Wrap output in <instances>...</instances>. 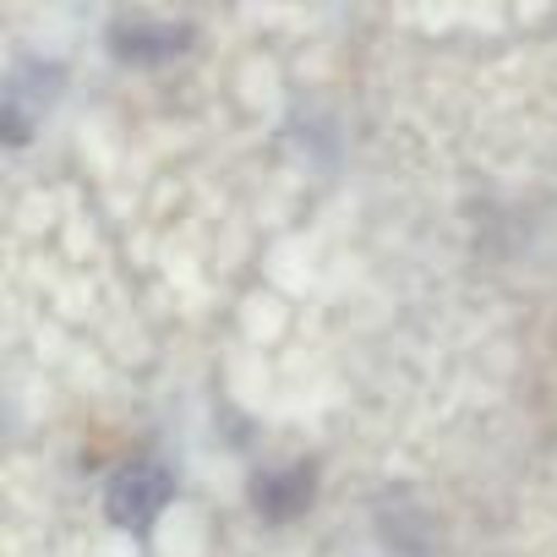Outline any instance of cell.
Masks as SVG:
<instances>
[{
    "label": "cell",
    "mask_w": 557,
    "mask_h": 557,
    "mask_svg": "<svg viewBox=\"0 0 557 557\" xmlns=\"http://www.w3.org/2000/svg\"><path fill=\"white\" fill-rule=\"evenodd\" d=\"M170 492H175L170 470H164L159 459H137V465H126V470L110 481V497H104V508H110V519H115V524H126V530H143V524H153V519L164 513Z\"/></svg>",
    "instance_id": "6da1fadb"
},
{
    "label": "cell",
    "mask_w": 557,
    "mask_h": 557,
    "mask_svg": "<svg viewBox=\"0 0 557 557\" xmlns=\"http://www.w3.org/2000/svg\"><path fill=\"white\" fill-rule=\"evenodd\" d=\"M175 50H186V28H175V23H126V28H115V55H126V61H164Z\"/></svg>",
    "instance_id": "3957f363"
},
{
    "label": "cell",
    "mask_w": 557,
    "mask_h": 557,
    "mask_svg": "<svg viewBox=\"0 0 557 557\" xmlns=\"http://www.w3.org/2000/svg\"><path fill=\"white\" fill-rule=\"evenodd\" d=\"M312 465H290V470H268V475H257V486H251V503H257V513L262 519H296L307 503H312Z\"/></svg>",
    "instance_id": "7a4b0ae2"
}]
</instances>
